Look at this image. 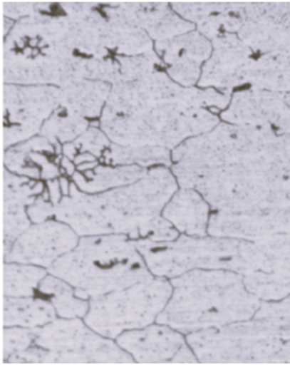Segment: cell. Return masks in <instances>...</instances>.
Listing matches in <instances>:
<instances>
[{
	"mask_svg": "<svg viewBox=\"0 0 290 365\" xmlns=\"http://www.w3.org/2000/svg\"><path fill=\"white\" fill-rule=\"evenodd\" d=\"M56 317L55 308L45 298L4 297V327L40 328L56 320Z\"/></svg>",
	"mask_w": 290,
	"mask_h": 365,
	"instance_id": "cell-17",
	"label": "cell"
},
{
	"mask_svg": "<svg viewBox=\"0 0 290 365\" xmlns=\"http://www.w3.org/2000/svg\"><path fill=\"white\" fill-rule=\"evenodd\" d=\"M99 162L113 166H167L170 164V155L169 149L160 146H123L112 143L105 150Z\"/></svg>",
	"mask_w": 290,
	"mask_h": 365,
	"instance_id": "cell-20",
	"label": "cell"
},
{
	"mask_svg": "<svg viewBox=\"0 0 290 365\" xmlns=\"http://www.w3.org/2000/svg\"><path fill=\"white\" fill-rule=\"evenodd\" d=\"M48 273L69 283L77 297L88 300L153 276L134 242L123 235L83 236Z\"/></svg>",
	"mask_w": 290,
	"mask_h": 365,
	"instance_id": "cell-3",
	"label": "cell"
},
{
	"mask_svg": "<svg viewBox=\"0 0 290 365\" xmlns=\"http://www.w3.org/2000/svg\"><path fill=\"white\" fill-rule=\"evenodd\" d=\"M46 189V182L4 171V253L32 224L28 208Z\"/></svg>",
	"mask_w": 290,
	"mask_h": 365,
	"instance_id": "cell-12",
	"label": "cell"
},
{
	"mask_svg": "<svg viewBox=\"0 0 290 365\" xmlns=\"http://www.w3.org/2000/svg\"><path fill=\"white\" fill-rule=\"evenodd\" d=\"M56 206L50 201L47 189L28 208L29 217L32 224L41 223L55 217Z\"/></svg>",
	"mask_w": 290,
	"mask_h": 365,
	"instance_id": "cell-26",
	"label": "cell"
},
{
	"mask_svg": "<svg viewBox=\"0 0 290 365\" xmlns=\"http://www.w3.org/2000/svg\"><path fill=\"white\" fill-rule=\"evenodd\" d=\"M208 232L214 237L259 242L290 232V216L274 210L217 212L209 218Z\"/></svg>",
	"mask_w": 290,
	"mask_h": 365,
	"instance_id": "cell-11",
	"label": "cell"
},
{
	"mask_svg": "<svg viewBox=\"0 0 290 365\" xmlns=\"http://www.w3.org/2000/svg\"><path fill=\"white\" fill-rule=\"evenodd\" d=\"M38 292L52 304L59 318L82 319L88 312L89 300L77 297L69 283L55 275L48 273L41 282Z\"/></svg>",
	"mask_w": 290,
	"mask_h": 365,
	"instance_id": "cell-18",
	"label": "cell"
},
{
	"mask_svg": "<svg viewBox=\"0 0 290 365\" xmlns=\"http://www.w3.org/2000/svg\"><path fill=\"white\" fill-rule=\"evenodd\" d=\"M209 203L197 190L181 188L167 203L162 216L179 232L193 237L206 236Z\"/></svg>",
	"mask_w": 290,
	"mask_h": 365,
	"instance_id": "cell-15",
	"label": "cell"
},
{
	"mask_svg": "<svg viewBox=\"0 0 290 365\" xmlns=\"http://www.w3.org/2000/svg\"><path fill=\"white\" fill-rule=\"evenodd\" d=\"M157 51L168 63H193L200 64L211 53L207 38L200 32L190 31L167 40L158 41Z\"/></svg>",
	"mask_w": 290,
	"mask_h": 365,
	"instance_id": "cell-19",
	"label": "cell"
},
{
	"mask_svg": "<svg viewBox=\"0 0 290 365\" xmlns=\"http://www.w3.org/2000/svg\"><path fill=\"white\" fill-rule=\"evenodd\" d=\"M4 360L29 349L35 343L36 329L4 327Z\"/></svg>",
	"mask_w": 290,
	"mask_h": 365,
	"instance_id": "cell-24",
	"label": "cell"
},
{
	"mask_svg": "<svg viewBox=\"0 0 290 365\" xmlns=\"http://www.w3.org/2000/svg\"><path fill=\"white\" fill-rule=\"evenodd\" d=\"M41 364H132L133 358L113 339L92 329L81 318L56 319L36 329Z\"/></svg>",
	"mask_w": 290,
	"mask_h": 365,
	"instance_id": "cell-7",
	"label": "cell"
},
{
	"mask_svg": "<svg viewBox=\"0 0 290 365\" xmlns=\"http://www.w3.org/2000/svg\"><path fill=\"white\" fill-rule=\"evenodd\" d=\"M249 83L266 91L290 88V59L266 55L254 60Z\"/></svg>",
	"mask_w": 290,
	"mask_h": 365,
	"instance_id": "cell-21",
	"label": "cell"
},
{
	"mask_svg": "<svg viewBox=\"0 0 290 365\" xmlns=\"http://www.w3.org/2000/svg\"><path fill=\"white\" fill-rule=\"evenodd\" d=\"M80 236L66 223L51 219L31 224L4 253L5 262L49 268L77 246Z\"/></svg>",
	"mask_w": 290,
	"mask_h": 365,
	"instance_id": "cell-8",
	"label": "cell"
},
{
	"mask_svg": "<svg viewBox=\"0 0 290 365\" xmlns=\"http://www.w3.org/2000/svg\"><path fill=\"white\" fill-rule=\"evenodd\" d=\"M172 78L178 83L191 86L195 84L200 76V64L193 63H179L172 66L168 69Z\"/></svg>",
	"mask_w": 290,
	"mask_h": 365,
	"instance_id": "cell-27",
	"label": "cell"
},
{
	"mask_svg": "<svg viewBox=\"0 0 290 365\" xmlns=\"http://www.w3.org/2000/svg\"><path fill=\"white\" fill-rule=\"evenodd\" d=\"M170 282L173 292L156 323L185 336L249 320L261 304L244 276L228 270H192Z\"/></svg>",
	"mask_w": 290,
	"mask_h": 365,
	"instance_id": "cell-2",
	"label": "cell"
},
{
	"mask_svg": "<svg viewBox=\"0 0 290 365\" xmlns=\"http://www.w3.org/2000/svg\"><path fill=\"white\" fill-rule=\"evenodd\" d=\"M48 274L46 268L16 262L4 263V297H34L36 289Z\"/></svg>",
	"mask_w": 290,
	"mask_h": 365,
	"instance_id": "cell-22",
	"label": "cell"
},
{
	"mask_svg": "<svg viewBox=\"0 0 290 365\" xmlns=\"http://www.w3.org/2000/svg\"><path fill=\"white\" fill-rule=\"evenodd\" d=\"M173 292L168 279L152 276L130 287L89 300L83 320L100 335L116 339L123 332L156 323Z\"/></svg>",
	"mask_w": 290,
	"mask_h": 365,
	"instance_id": "cell-5",
	"label": "cell"
},
{
	"mask_svg": "<svg viewBox=\"0 0 290 365\" xmlns=\"http://www.w3.org/2000/svg\"><path fill=\"white\" fill-rule=\"evenodd\" d=\"M229 3H178L174 9L182 16L200 24L210 16L227 8Z\"/></svg>",
	"mask_w": 290,
	"mask_h": 365,
	"instance_id": "cell-25",
	"label": "cell"
},
{
	"mask_svg": "<svg viewBox=\"0 0 290 365\" xmlns=\"http://www.w3.org/2000/svg\"><path fill=\"white\" fill-rule=\"evenodd\" d=\"M15 21L11 18L5 17L4 21V36H7L9 32L14 28Z\"/></svg>",
	"mask_w": 290,
	"mask_h": 365,
	"instance_id": "cell-31",
	"label": "cell"
},
{
	"mask_svg": "<svg viewBox=\"0 0 290 365\" xmlns=\"http://www.w3.org/2000/svg\"><path fill=\"white\" fill-rule=\"evenodd\" d=\"M139 253L155 277L174 279L192 270H228L240 273L244 241L227 238L193 237L155 242L133 240Z\"/></svg>",
	"mask_w": 290,
	"mask_h": 365,
	"instance_id": "cell-4",
	"label": "cell"
},
{
	"mask_svg": "<svg viewBox=\"0 0 290 365\" xmlns=\"http://www.w3.org/2000/svg\"><path fill=\"white\" fill-rule=\"evenodd\" d=\"M147 173L145 168L138 165L100 164L95 168L83 173L77 170L71 180L82 192L99 193L133 184Z\"/></svg>",
	"mask_w": 290,
	"mask_h": 365,
	"instance_id": "cell-16",
	"label": "cell"
},
{
	"mask_svg": "<svg viewBox=\"0 0 290 365\" xmlns=\"http://www.w3.org/2000/svg\"><path fill=\"white\" fill-rule=\"evenodd\" d=\"M46 185L50 201L53 205H58L63 198L58 178L48 180L46 182Z\"/></svg>",
	"mask_w": 290,
	"mask_h": 365,
	"instance_id": "cell-28",
	"label": "cell"
},
{
	"mask_svg": "<svg viewBox=\"0 0 290 365\" xmlns=\"http://www.w3.org/2000/svg\"><path fill=\"white\" fill-rule=\"evenodd\" d=\"M21 53L27 58H32V48L29 46L21 51Z\"/></svg>",
	"mask_w": 290,
	"mask_h": 365,
	"instance_id": "cell-33",
	"label": "cell"
},
{
	"mask_svg": "<svg viewBox=\"0 0 290 365\" xmlns=\"http://www.w3.org/2000/svg\"><path fill=\"white\" fill-rule=\"evenodd\" d=\"M63 155L40 135L6 150L5 169L11 173L36 180L48 181L61 176Z\"/></svg>",
	"mask_w": 290,
	"mask_h": 365,
	"instance_id": "cell-13",
	"label": "cell"
},
{
	"mask_svg": "<svg viewBox=\"0 0 290 365\" xmlns=\"http://www.w3.org/2000/svg\"><path fill=\"white\" fill-rule=\"evenodd\" d=\"M60 171L61 176H67L71 178L77 171V166L72 160L63 156L60 164Z\"/></svg>",
	"mask_w": 290,
	"mask_h": 365,
	"instance_id": "cell-29",
	"label": "cell"
},
{
	"mask_svg": "<svg viewBox=\"0 0 290 365\" xmlns=\"http://www.w3.org/2000/svg\"><path fill=\"white\" fill-rule=\"evenodd\" d=\"M244 282L261 302H279L290 295V272L253 273L244 275Z\"/></svg>",
	"mask_w": 290,
	"mask_h": 365,
	"instance_id": "cell-23",
	"label": "cell"
},
{
	"mask_svg": "<svg viewBox=\"0 0 290 365\" xmlns=\"http://www.w3.org/2000/svg\"><path fill=\"white\" fill-rule=\"evenodd\" d=\"M116 343L130 354L137 363H197L185 335L165 324H153L146 327L126 331Z\"/></svg>",
	"mask_w": 290,
	"mask_h": 365,
	"instance_id": "cell-9",
	"label": "cell"
},
{
	"mask_svg": "<svg viewBox=\"0 0 290 365\" xmlns=\"http://www.w3.org/2000/svg\"><path fill=\"white\" fill-rule=\"evenodd\" d=\"M214 51L203 68L200 85L214 86L225 93L249 83L254 59L251 48L234 34L213 40Z\"/></svg>",
	"mask_w": 290,
	"mask_h": 365,
	"instance_id": "cell-10",
	"label": "cell"
},
{
	"mask_svg": "<svg viewBox=\"0 0 290 365\" xmlns=\"http://www.w3.org/2000/svg\"><path fill=\"white\" fill-rule=\"evenodd\" d=\"M275 140L271 128L222 124L174 150L177 166L212 170L242 164L261 154Z\"/></svg>",
	"mask_w": 290,
	"mask_h": 365,
	"instance_id": "cell-6",
	"label": "cell"
},
{
	"mask_svg": "<svg viewBox=\"0 0 290 365\" xmlns=\"http://www.w3.org/2000/svg\"><path fill=\"white\" fill-rule=\"evenodd\" d=\"M177 190L175 175L165 166L150 170L133 184L99 193L80 190L71 180L68 196L55 209V217L80 237L123 235L132 240H175L179 233L163 216Z\"/></svg>",
	"mask_w": 290,
	"mask_h": 365,
	"instance_id": "cell-1",
	"label": "cell"
},
{
	"mask_svg": "<svg viewBox=\"0 0 290 365\" xmlns=\"http://www.w3.org/2000/svg\"><path fill=\"white\" fill-rule=\"evenodd\" d=\"M222 119L236 125L282 128L288 113L279 96L269 91L255 89L236 93Z\"/></svg>",
	"mask_w": 290,
	"mask_h": 365,
	"instance_id": "cell-14",
	"label": "cell"
},
{
	"mask_svg": "<svg viewBox=\"0 0 290 365\" xmlns=\"http://www.w3.org/2000/svg\"><path fill=\"white\" fill-rule=\"evenodd\" d=\"M61 190L63 197L69 195L71 185V180L67 176H61L58 178Z\"/></svg>",
	"mask_w": 290,
	"mask_h": 365,
	"instance_id": "cell-30",
	"label": "cell"
},
{
	"mask_svg": "<svg viewBox=\"0 0 290 365\" xmlns=\"http://www.w3.org/2000/svg\"><path fill=\"white\" fill-rule=\"evenodd\" d=\"M40 40L38 36L27 37L28 46L31 48H38Z\"/></svg>",
	"mask_w": 290,
	"mask_h": 365,
	"instance_id": "cell-32",
	"label": "cell"
}]
</instances>
